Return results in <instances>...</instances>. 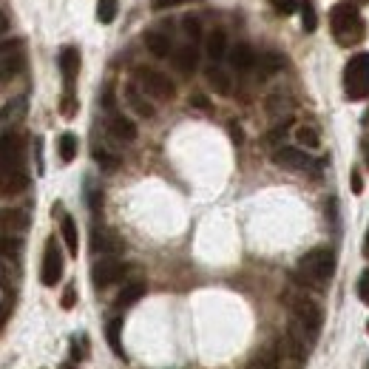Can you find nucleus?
I'll list each match as a JSON object with an SVG mask.
<instances>
[{
  "instance_id": "nucleus-35",
  "label": "nucleus",
  "mask_w": 369,
  "mask_h": 369,
  "mask_svg": "<svg viewBox=\"0 0 369 369\" xmlns=\"http://www.w3.org/2000/svg\"><path fill=\"white\" fill-rule=\"evenodd\" d=\"M182 29H184V34H188L191 40H199L202 37V26H199V20L193 14H188V17L182 20Z\"/></svg>"
},
{
  "instance_id": "nucleus-53",
  "label": "nucleus",
  "mask_w": 369,
  "mask_h": 369,
  "mask_svg": "<svg viewBox=\"0 0 369 369\" xmlns=\"http://www.w3.org/2000/svg\"><path fill=\"white\" fill-rule=\"evenodd\" d=\"M60 369H77V366H74V363H63Z\"/></svg>"
},
{
  "instance_id": "nucleus-10",
  "label": "nucleus",
  "mask_w": 369,
  "mask_h": 369,
  "mask_svg": "<svg viewBox=\"0 0 369 369\" xmlns=\"http://www.w3.org/2000/svg\"><path fill=\"white\" fill-rule=\"evenodd\" d=\"M29 188V173L23 168V162H9L0 165V199L17 196Z\"/></svg>"
},
{
  "instance_id": "nucleus-24",
  "label": "nucleus",
  "mask_w": 369,
  "mask_h": 369,
  "mask_svg": "<svg viewBox=\"0 0 369 369\" xmlns=\"http://www.w3.org/2000/svg\"><path fill=\"white\" fill-rule=\"evenodd\" d=\"M63 242H65L68 253L77 256V253H80V236H77V224H74L72 216H63Z\"/></svg>"
},
{
  "instance_id": "nucleus-1",
  "label": "nucleus",
  "mask_w": 369,
  "mask_h": 369,
  "mask_svg": "<svg viewBox=\"0 0 369 369\" xmlns=\"http://www.w3.org/2000/svg\"><path fill=\"white\" fill-rule=\"evenodd\" d=\"M284 304L293 313L290 333L302 338L307 347H313L321 327H324V310H321V304L313 302L310 295H284Z\"/></svg>"
},
{
  "instance_id": "nucleus-45",
  "label": "nucleus",
  "mask_w": 369,
  "mask_h": 369,
  "mask_svg": "<svg viewBox=\"0 0 369 369\" xmlns=\"http://www.w3.org/2000/svg\"><path fill=\"white\" fill-rule=\"evenodd\" d=\"M191 105H196V108H211V105H207V100H204L202 94H193V97H191Z\"/></svg>"
},
{
  "instance_id": "nucleus-30",
  "label": "nucleus",
  "mask_w": 369,
  "mask_h": 369,
  "mask_svg": "<svg viewBox=\"0 0 369 369\" xmlns=\"http://www.w3.org/2000/svg\"><path fill=\"white\" fill-rule=\"evenodd\" d=\"M117 9H120L117 0H100V3H97V20L100 23H114V17H117Z\"/></svg>"
},
{
  "instance_id": "nucleus-23",
  "label": "nucleus",
  "mask_w": 369,
  "mask_h": 369,
  "mask_svg": "<svg viewBox=\"0 0 369 369\" xmlns=\"http://www.w3.org/2000/svg\"><path fill=\"white\" fill-rule=\"evenodd\" d=\"M207 85H211L213 91H216V94H222V97H227L230 94V88H233V85H230V77H227V72H222V68H216V65H211V68H207Z\"/></svg>"
},
{
  "instance_id": "nucleus-11",
  "label": "nucleus",
  "mask_w": 369,
  "mask_h": 369,
  "mask_svg": "<svg viewBox=\"0 0 369 369\" xmlns=\"http://www.w3.org/2000/svg\"><path fill=\"white\" fill-rule=\"evenodd\" d=\"M125 264L117 259V256H103L100 262H94V267H91V282H94L97 290L103 287H111V284H117L123 275H125Z\"/></svg>"
},
{
  "instance_id": "nucleus-33",
  "label": "nucleus",
  "mask_w": 369,
  "mask_h": 369,
  "mask_svg": "<svg viewBox=\"0 0 369 369\" xmlns=\"http://www.w3.org/2000/svg\"><path fill=\"white\" fill-rule=\"evenodd\" d=\"M94 159H97V165L105 168V171H117L120 168V156H114V154H108L103 148H94Z\"/></svg>"
},
{
  "instance_id": "nucleus-47",
  "label": "nucleus",
  "mask_w": 369,
  "mask_h": 369,
  "mask_svg": "<svg viewBox=\"0 0 369 369\" xmlns=\"http://www.w3.org/2000/svg\"><path fill=\"white\" fill-rule=\"evenodd\" d=\"M0 287L9 290V275H6V267L3 264H0Z\"/></svg>"
},
{
  "instance_id": "nucleus-9",
  "label": "nucleus",
  "mask_w": 369,
  "mask_h": 369,
  "mask_svg": "<svg viewBox=\"0 0 369 369\" xmlns=\"http://www.w3.org/2000/svg\"><path fill=\"white\" fill-rule=\"evenodd\" d=\"M63 250L57 244V239L52 236L45 242V253H43V267H40V282L45 287H54L60 279H63Z\"/></svg>"
},
{
  "instance_id": "nucleus-40",
  "label": "nucleus",
  "mask_w": 369,
  "mask_h": 369,
  "mask_svg": "<svg viewBox=\"0 0 369 369\" xmlns=\"http://www.w3.org/2000/svg\"><path fill=\"white\" fill-rule=\"evenodd\" d=\"M74 302H77V287H74V284H68L65 293H63V310H72Z\"/></svg>"
},
{
  "instance_id": "nucleus-41",
  "label": "nucleus",
  "mask_w": 369,
  "mask_h": 369,
  "mask_svg": "<svg viewBox=\"0 0 369 369\" xmlns=\"http://www.w3.org/2000/svg\"><path fill=\"white\" fill-rule=\"evenodd\" d=\"M88 204H91V211H94V213H100V207H103V193H100L97 188H91V191H88Z\"/></svg>"
},
{
  "instance_id": "nucleus-31",
  "label": "nucleus",
  "mask_w": 369,
  "mask_h": 369,
  "mask_svg": "<svg viewBox=\"0 0 369 369\" xmlns=\"http://www.w3.org/2000/svg\"><path fill=\"white\" fill-rule=\"evenodd\" d=\"M20 247H23L20 236H0V256L14 259L17 253H20Z\"/></svg>"
},
{
  "instance_id": "nucleus-36",
  "label": "nucleus",
  "mask_w": 369,
  "mask_h": 369,
  "mask_svg": "<svg viewBox=\"0 0 369 369\" xmlns=\"http://www.w3.org/2000/svg\"><path fill=\"white\" fill-rule=\"evenodd\" d=\"M60 111H63V117H74V111H77V100H74V91H65V94H63Z\"/></svg>"
},
{
  "instance_id": "nucleus-37",
  "label": "nucleus",
  "mask_w": 369,
  "mask_h": 369,
  "mask_svg": "<svg viewBox=\"0 0 369 369\" xmlns=\"http://www.w3.org/2000/svg\"><path fill=\"white\" fill-rule=\"evenodd\" d=\"M358 298L361 302H369V270H363L358 279Z\"/></svg>"
},
{
  "instance_id": "nucleus-48",
  "label": "nucleus",
  "mask_w": 369,
  "mask_h": 369,
  "mask_svg": "<svg viewBox=\"0 0 369 369\" xmlns=\"http://www.w3.org/2000/svg\"><path fill=\"white\" fill-rule=\"evenodd\" d=\"M230 134H233V140H236V143H242V131H239L236 123H230Z\"/></svg>"
},
{
  "instance_id": "nucleus-16",
  "label": "nucleus",
  "mask_w": 369,
  "mask_h": 369,
  "mask_svg": "<svg viewBox=\"0 0 369 369\" xmlns=\"http://www.w3.org/2000/svg\"><path fill=\"white\" fill-rule=\"evenodd\" d=\"M9 162H23V136L0 134V165Z\"/></svg>"
},
{
  "instance_id": "nucleus-27",
  "label": "nucleus",
  "mask_w": 369,
  "mask_h": 369,
  "mask_svg": "<svg viewBox=\"0 0 369 369\" xmlns=\"http://www.w3.org/2000/svg\"><path fill=\"white\" fill-rule=\"evenodd\" d=\"M298 12H302V29H304V32H315L318 14H315L313 0H302V3H298Z\"/></svg>"
},
{
  "instance_id": "nucleus-7",
  "label": "nucleus",
  "mask_w": 369,
  "mask_h": 369,
  "mask_svg": "<svg viewBox=\"0 0 369 369\" xmlns=\"http://www.w3.org/2000/svg\"><path fill=\"white\" fill-rule=\"evenodd\" d=\"M26 65V43L23 40H3L0 43V85L12 80Z\"/></svg>"
},
{
  "instance_id": "nucleus-12",
  "label": "nucleus",
  "mask_w": 369,
  "mask_h": 369,
  "mask_svg": "<svg viewBox=\"0 0 369 369\" xmlns=\"http://www.w3.org/2000/svg\"><path fill=\"white\" fill-rule=\"evenodd\" d=\"M91 250L100 253V256H117L123 250V239L105 227H94L91 230Z\"/></svg>"
},
{
  "instance_id": "nucleus-4",
  "label": "nucleus",
  "mask_w": 369,
  "mask_h": 369,
  "mask_svg": "<svg viewBox=\"0 0 369 369\" xmlns=\"http://www.w3.org/2000/svg\"><path fill=\"white\" fill-rule=\"evenodd\" d=\"M344 88H347L350 100H369V52H361L347 63Z\"/></svg>"
},
{
  "instance_id": "nucleus-54",
  "label": "nucleus",
  "mask_w": 369,
  "mask_h": 369,
  "mask_svg": "<svg viewBox=\"0 0 369 369\" xmlns=\"http://www.w3.org/2000/svg\"><path fill=\"white\" fill-rule=\"evenodd\" d=\"M366 330H369V321H366Z\"/></svg>"
},
{
  "instance_id": "nucleus-3",
  "label": "nucleus",
  "mask_w": 369,
  "mask_h": 369,
  "mask_svg": "<svg viewBox=\"0 0 369 369\" xmlns=\"http://www.w3.org/2000/svg\"><path fill=\"white\" fill-rule=\"evenodd\" d=\"M330 26H333V37L338 45H358L366 37V23L358 14L355 3H338L330 12Z\"/></svg>"
},
{
  "instance_id": "nucleus-15",
  "label": "nucleus",
  "mask_w": 369,
  "mask_h": 369,
  "mask_svg": "<svg viewBox=\"0 0 369 369\" xmlns=\"http://www.w3.org/2000/svg\"><path fill=\"white\" fill-rule=\"evenodd\" d=\"M125 103H128L131 111H136V114H140V117H145V120H151L154 114H156L154 105L148 103V94H145V91L136 85V83H128V85H125Z\"/></svg>"
},
{
  "instance_id": "nucleus-32",
  "label": "nucleus",
  "mask_w": 369,
  "mask_h": 369,
  "mask_svg": "<svg viewBox=\"0 0 369 369\" xmlns=\"http://www.w3.org/2000/svg\"><path fill=\"white\" fill-rule=\"evenodd\" d=\"M250 369H282V363H279V355H273V352H259L256 358L250 361Z\"/></svg>"
},
{
  "instance_id": "nucleus-49",
  "label": "nucleus",
  "mask_w": 369,
  "mask_h": 369,
  "mask_svg": "<svg viewBox=\"0 0 369 369\" xmlns=\"http://www.w3.org/2000/svg\"><path fill=\"white\" fill-rule=\"evenodd\" d=\"M363 256L369 259V230H366V239H363Z\"/></svg>"
},
{
  "instance_id": "nucleus-20",
  "label": "nucleus",
  "mask_w": 369,
  "mask_h": 369,
  "mask_svg": "<svg viewBox=\"0 0 369 369\" xmlns=\"http://www.w3.org/2000/svg\"><path fill=\"white\" fill-rule=\"evenodd\" d=\"M204 52L207 57H211L213 63L222 60L227 54V34L222 29H213V32H207V40H204Z\"/></svg>"
},
{
  "instance_id": "nucleus-5",
  "label": "nucleus",
  "mask_w": 369,
  "mask_h": 369,
  "mask_svg": "<svg viewBox=\"0 0 369 369\" xmlns=\"http://www.w3.org/2000/svg\"><path fill=\"white\" fill-rule=\"evenodd\" d=\"M134 77H136V85H140L148 97H154V100H173V94H176V88H173V83L162 74V72H154V68H136L134 72Z\"/></svg>"
},
{
  "instance_id": "nucleus-19",
  "label": "nucleus",
  "mask_w": 369,
  "mask_h": 369,
  "mask_svg": "<svg viewBox=\"0 0 369 369\" xmlns=\"http://www.w3.org/2000/svg\"><path fill=\"white\" fill-rule=\"evenodd\" d=\"M196 63H199V54H196V45L193 43L182 45L179 52H173V65H176V72H182V74L196 72Z\"/></svg>"
},
{
  "instance_id": "nucleus-6",
  "label": "nucleus",
  "mask_w": 369,
  "mask_h": 369,
  "mask_svg": "<svg viewBox=\"0 0 369 369\" xmlns=\"http://www.w3.org/2000/svg\"><path fill=\"white\" fill-rule=\"evenodd\" d=\"M307 352H310V347H307V344L298 338V335H293L290 330L282 335L279 347H275V355H279L282 369H304Z\"/></svg>"
},
{
  "instance_id": "nucleus-14",
  "label": "nucleus",
  "mask_w": 369,
  "mask_h": 369,
  "mask_svg": "<svg viewBox=\"0 0 369 369\" xmlns=\"http://www.w3.org/2000/svg\"><path fill=\"white\" fill-rule=\"evenodd\" d=\"M60 72H63V80H65V91L74 88V80H77V72H80V52L74 45H65L60 52Z\"/></svg>"
},
{
  "instance_id": "nucleus-52",
  "label": "nucleus",
  "mask_w": 369,
  "mask_h": 369,
  "mask_svg": "<svg viewBox=\"0 0 369 369\" xmlns=\"http://www.w3.org/2000/svg\"><path fill=\"white\" fill-rule=\"evenodd\" d=\"M363 125H366V128H369V111H366V114H363Z\"/></svg>"
},
{
  "instance_id": "nucleus-22",
  "label": "nucleus",
  "mask_w": 369,
  "mask_h": 369,
  "mask_svg": "<svg viewBox=\"0 0 369 369\" xmlns=\"http://www.w3.org/2000/svg\"><path fill=\"white\" fill-rule=\"evenodd\" d=\"M145 49H148L154 57H168V54H171V40H168V34H162V32H148V34H145Z\"/></svg>"
},
{
  "instance_id": "nucleus-21",
  "label": "nucleus",
  "mask_w": 369,
  "mask_h": 369,
  "mask_svg": "<svg viewBox=\"0 0 369 369\" xmlns=\"http://www.w3.org/2000/svg\"><path fill=\"white\" fill-rule=\"evenodd\" d=\"M145 295V282H131V284H125L123 290H120V295H117V304L120 310H125V307H131V304H136L140 298Z\"/></svg>"
},
{
  "instance_id": "nucleus-29",
  "label": "nucleus",
  "mask_w": 369,
  "mask_h": 369,
  "mask_svg": "<svg viewBox=\"0 0 369 369\" xmlns=\"http://www.w3.org/2000/svg\"><path fill=\"white\" fill-rule=\"evenodd\" d=\"M23 111H26V100H14V103H9V105H3L0 108V123H12V120H20L23 117Z\"/></svg>"
},
{
  "instance_id": "nucleus-28",
  "label": "nucleus",
  "mask_w": 369,
  "mask_h": 369,
  "mask_svg": "<svg viewBox=\"0 0 369 369\" xmlns=\"http://www.w3.org/2000/svg\"><path fill=\"white\" fill-rule=\"evenodd\" d=\"M57 151H60L63 162H72V159L77 156V136L74 134H63L60 143H57Z\"/></svg>"
},
{
  "instance_id": "nucleus-18",
  "label": "nucleus",
  "mask_w": 369,
  "mask_h": 369,
  "mask_svg": "<svg viewBox=\"0 0 369 369\" xmlns=\"http://www.w3.org/2000/svg\"><path fill=\"white\" fill-rule=\"evenodd\" d=\"M108 131L117 136V140H123V143H134V140H136V125H134L128 117H123V114H117V111H111Z\"/></svg>"
},
{
  "instance_id": "nucleus-17",
  "label": "nucleus",
  "mask_w": 369,
  "mask_h": 369,
  "mask_svg": "<svg viewBox=\"0 0 369 369\" xmlns=\"http://www.w3.org/2000/svg\"><path fill=\"white\" fill-rule=\"evenodd\" d=\"M259 63V54L253 52V45H247V43H239V45H233L230 49V65L236 68V72H250L253 65Z\"/></svg>"
},
{
  "instance_id": "nucleus-51",
  "label": "nucleus",
  "mask_w": 369,
  "mask_h": 369,
  "mask_svg": "<svg viewBox=\"0 0 369 369\" xmlns=\"http://www.w3.org/2000/svg\"><path fill=\"white\" fill-rule=\"evenodd\" d=\"M3 29H6V17H3V14H0V32H3Z\"/></svg>"
},
{
  "instance_id": "nucleus-39",
  "label": "nucleus",
  "mask_w": 369,
  "mask_h": 369,
  "mask_svg": "<svg viewBox=\"0 0 369 369\" xmlns=\"http://www.w3.org/2000/svg\"><path fill=\"white\" fill-rule=\"evenodd\" d=\"M179 3H191V0H151V6L154 12H165V9H173Z\"/></svg>"
},
{
  "instance_id": "nucleus-26",
  "label": "nucleus",
  "mask_w": 369,
  "mask_h": 369,
  "mask_svg": "<svg viewBox=\"0 0 369 369\" xmlns=\"http://www.w3.org/2000/svg\"><path fill=\"white\" fill-rule=\"evenodd\" d=\"M295 140H298L302 148H310V151H315L321 145V136H318V131L313 125H298L295 128Z\"/></svg>"
},
{
  "instance_id": "nucleus-42",
  "label": "nucleus",
  "mask_w": 369,
  "mask_h": 369,
  "mask_svg": "<svg viewBox=\"0 0 369 369\" xmlns=\"http://www.w3.org/2000/svg\"><path fill=\"white\" fill-rule=\"evenodd\" d=\"M85 352H88V344H85V338H77V341L72 344V358H74V361H80Z\"/></svg>"
},
{
  "instance_id": "nucleus-50",
  "label": "nucleus",
  "mask_w": 369,
  "mask_h": 369,
  "mask_svg": "<svg viewBox=\"0 0 369 369\" xmlns=\"http://www.w3.org/2000/svg\"><path fill=\"white\" fill-rule=\"evenodd\" d=\"M350 3H355V6H366L369 0H350Z\"/></svg>"
},
{
  "instance_id": "nucleus-34",
  "label": "nucleus",
  "mask_w": 369,
  "mask_h": 369,
  "mask_svg": "<svg viewBox=\"0 0 369 369\" xmlns=\"http://www.w3.org/2000/svg\"><path fill=\"white\" fill-rule=\"evenodd\" d=\"M298 3H302V0H270V6L279 12V14H295L298 12Z\"/></svg>"
},
{
  "instance_id": "nucleus-25",
  "label": "nucleus",
  "mask_w": 369,
  "mask_h": 369,
  "mask_svg": "<svg viewBox=\"0 0 369 369\" xmlns=\"http://www.w3.org/2000/svg\"><path fill=\"white\" fill-rule=\"evenodd\" d=\"M120 335H123V318H111L108 327H105V338H108V347L117 352L120 358H125L123 352V344H120Z\"/></svg>"
},
{
  "instance_id": "nucleus-8",
  "label": "nucleus",
  "mask_w": 369,
  "mask_h": 369,
  "mask_svg": "<svg viewBox=\"0 0 369 369\" xmlns=\"http://www.w3.org/2000/svg\"><path fill=\"white\" fill-rule=\"evenodd\" d=\"M273 162L279 165V168H284V171H295V173L318 171L315 159H313L307 151H302V148H287V145H282V148L273 151Z\"/></svg>"
},
{
  "instance_id": "nucleus-2",
  "label": "nucleus",
  "mask_w": 369,
  "mask_h": 369,
  "mask_svg": "<svg viewBox=\"0 0 369 369\" xmlns=\"http://www.w3.org/2000/svg\"><path fill=\"white\" fill-rule=\"evenodd\" d=\"M335 273V253L330 247H313L295 267V279L310 287H324Z\"/></svg>"
},
{
  "instance_id": "nucleus-38",
  "label": "nucleus",
  "mask_w": 369,
  "mask_h": 369,
  "mask_svg": "<svg viewBox=\"0 0 369 369\" xmlns=\"http://www.w3.org/2000/svg\"><path fill=\"white\" fill-rule=\"evenodd\" d=\"M279 108H284V111H287V103H284V97H282V94H273V97L267 100V114H273V117H275V114H279Z\"/></svg>"
},
{
  "instance_id": "nucleus-46",
  "label": "nucleus",
  "mask_w": 369,
  "mask_h": 369,
  "mask_svg": "<svg viewBox=\"0 0 369 369\" xmlns=\"http://www.w3.org/2000/svg\"><path fill=\"white\" fill-rule=\"evenodd\" d=\"M361 151H363V162H366V168H369V134L363 136V143H361Z\"/></svg>"
},
{
  "instance_id": "nucleus-43",
  "label": "nucleus",
  "mask_w": 369,
  "mask_h": 369,
  "mask_svg": "<svg viewBox=\"0 0 369 369\" xmlns=\"http://www.w3.org/2000/svg\"><path fill=\"white\" fill-rule=\"evenodd\" d=\"M350 188H352V193H361L363 191V179H361L358 171H352V176H350Z\"/></svg>"
},
{
  "instance_id": "nucleus-44",
  "label": "nucleus",
  "mask_w": 369,
  "mask_h": 369,
  "mask_svg": "<svg viewBox=\"0 0 369 369\" xmlns=\"http://www.w3.org/2000/svg\"><path fill=\"white\" fill-rule=\"evenodd\" d=\"M9 313H12L9 302H6V304H0V327H3V324H6V318H9Z\"/></svg>"
},
{
  "instance_id": "nucleus-13",
  "label": "nucleus",
  "mask_w": 369,
  "mask_h": 369,
  "mask_svg": "<svg viewBox=\"0 0 369 369\" xmlns=\"http://www.w3.org/2000/svg\"><path fill=\"white\" fill-rule=\"evenodd\" d=\"M29 227V213L20 207H3L0 211V236H20Z\"/></svg>"
}]
</instances>
